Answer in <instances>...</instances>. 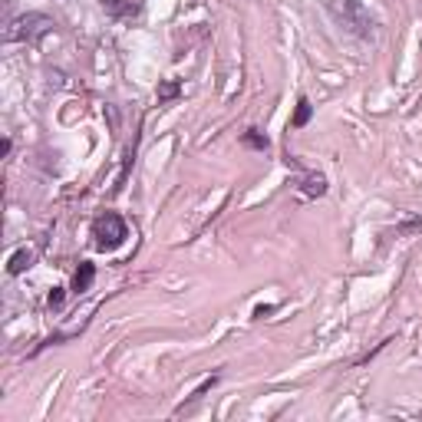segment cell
Instances as JSON below:
<instances>
[{"instance_id": "7", "label": "cell", "mask_w": 422, "mask_h": 422, "mask_svg": "<svg viewBox=\"0 0 422 422\" xmlns=\"http://www.w3.org/2000/svg\"><path fill=\"white\" fill-rule=\"evenodd\" d=\"M311 116H313L311 99H307V96H297V109H293V116H291V129H303V126L311 122Z\"/></svg>"}, {"instance_id": "12", "label": "cell", "mask_w": 422, "mask_h": 422, "mask_svg": "<svg viewBox=\"0 0 422 422\" xmlns=\"http://www.w3.org/2000/svg\"><path fill=\"white\" fill-rule=\"evenodd\" d=\"M63 301H66V287H53L50 297H46V307H50V311H60Z\"/></svg>"}, {"instance_id": "4", "label": "cell", "mask_w": 422, "mask_h": 422, "mask_svg": "<svg viewBox=\"0 0 422 422\" xmlns=\"http://www.w3.org/2000/svg\"><path fill=\"white\" fill-rule=\"evenodd\" d=\"M327 189L330 185L323 172H301V179H297V191H301L303 199H323Z\"/></svg>"}, {"instance_id": "14", "label": "cell", "mask_w": 422, "mask_h": 422, "mask_svg": "<svg viewBox=\"0 0 422 422\" xmlns=\"http://www.w3.org/2000/svg\"><path fill=\"white\" fill-rule=\"evenodd\" d=\"M277 307L274 303H261V307H254V320H264V317H271V313H274Z\"/></svg>"}, {"instance_id": "6", "label": "cell", "mask_w": 422, "mask_h": 422, "mask_svg": "<svg viewBox=\"0 0 422 422\" xmlns=\"http://www.w3.org/2000/svg\"><path fill=\"white\" fill-rule=\"evenodd\" d=\"M34 258H36V254H34V251H30V248H20V251H14V254H10V261H7V274H10V277L24 274L26 267L34 264Z\"/></svg>"}, {"instance_id": "3", "label": "cell", "mask_w": 422, "mask_h": 422, "mask_svg": "<svg viewBox=\"0 0 422 422\" xmlns=\"http://www.w3.org/2000/svg\"><path fill=\"white\" fill-rule=\"evenodd\" d=\"M53 20L46 17V14H24V17L10 20L7 24V40L14 44V40H26V44H36L40 36H46L53 30Z\"/></svg>"}, {"instance_id": "9", "label": "cell", "mask_w": 422, "mask_h": 422, "mask_svg": "<svg viewBox=\"0 0 422 422\" xmlns=\"http://www.w3.org/2000/svg\"><path fill=\"white\" fill-rule=\"evenodd\" d=\"M241 146L254 149V152H271V139L261 129H248V132H241Z\"/></svg>"}, {"instance_id": "8", "label": "cell", "mask_w": 422, "mask_h": 422, "mask_svg": "<svg viewBox=\"0 0 422 422\" xmlns=\"http://www.w3.org/2000/svg\"><path fill=\"white\" fill-rule=\"evenodd\" d=\"M103 10L109 17H136L139 14V7L129 4V0H103Z\"/></svg>"}, {"instance_id": "11", "label": "cell", "mask_w": 422, "mask_h": 422, "mask_svg": "<svg viewBox=\"0 0 422 422\" xmlns=\"http://www.w3.org/2000/svg\"><path fill=\"white\" fill-rule=\"evenodd\" d=\"M393 238H406V234H422V218H406L403 224H396L393 228Z\"/></svg>"}, {"instance_id": "5", "label": "cell", "mask_w": 422, "mask_h": 422, "mask_svg": "<svg viewBox=\"0 0 422 422\" xmlns=\"http://www.w3.org/2000/svg\"><path fill=\"white\" fill-rule=\"evenodd\" d=\"M93 281H96V264L93 261H83L76 267V277H73V293H86L93 287Z\"/></svg>"}, {"instance_id": "13", "label": "cell", "mask_w": 422, "mask_h": 422, "mask_svg": "<svg viewBox=\"0 0 422 422\" xmlns=\"http://www.w3.org/2000/svg\"><path fill=\"white\" fill-rule=\"evenodd\" d=\"M215 386H218V376H208V379H205V383H201V386H199V389H195V393H191L189 406H191V403H199V399H201V396H205L208 389H215Z\"/></svg>"}, {"instance_id": "2", "label": "cell", "mask_w": 422, "mask_h": 422, "mask_svg": "<svg viewBox=\"0 0 422 422\" xmlns=\"http://www.w3.org/2000/svg\"><path fill=\"white\" fill-rule=\"evenodd\" d=\"M93 238H96V248L99 251H116L129 238V224L122 221L116 211H106V215H99L93 221Z\"/></svg>"}, {"instance_id": "1", "label": "cell", "mask_w": 422, "mask_h": 422, "mask_svg": "<svg viewBox=\"0 0 422 422\" xmlns=\"http://www.w3.org/2000/svg\"><path fill=\"white\" fill-rule=\"evenodd\" d=\"M327 10H330V17L343 26V30H350V34L363 36V40L373 34V17L366 14L363 0H327Z\"/></svg>"}, {"instance_id": "10", "label": "cell", "mask_w": 422, "mask_h": 422, "mask_svg": "<svg viewBox=\"0 0 422 422\" xmlns=\"http://www.w3.org/2000/svg\"><path fill=\"white\" fill-rule=\"evenodd\" d=\"M179 96H181V83H179V79H165L162 86H159V106L175 103Z\"/></svg>"}]
</instances>
